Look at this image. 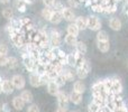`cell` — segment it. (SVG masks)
I'll return each mask as SVG.
<instances>
[{
  "mask_svg": "<svg viewBox=\"0 0 128 112\" xmlns=\"http://www.w3.org/2000/svg\"><path fill=\"white\" fill-rule=\"evenodd\" d=\"M124 1H125V3L126 4H128V0H124Z\"/></svg>",
  "mask_w": 128,
  "mask_h": 112,
  "instance_id": "cell-49",
  "label": "cell"
},
{
  "mask_svg": "<svg viewBox=\"0 0 128 112\" xmlns=\"http://www.w3.org/2000/svg\"><path fill=\"white\" fill-rule=\"evenodd\" d=\"M11 82L15 90H22L26 85V80L22 74H15L11 77Z\"/></svg>",
  "mask_w": 128,
  "mask_h": 112,
  "instance_id": "cell-5",
  "label": "cell"
},
{
  "mask_svg": "<svg viewBox=\"0 0 128 112\" xmlns=\"http://www.w3.org/2000/svg\"><path fill=\"white\" fill-rule=\"evenodd\" d=\"M55 112H68V109H64V108H58L55 110Z\"/></svg>",
  "mask_w": 128,
  "mask_h": 112,
  "instance_id": "cell-46",
  "label": "cell"
},
{
  "mask_svg": "<svg viewBox=\"0 0 128 112\" xmlns=\"http://www.w3.org/2000/svg\"><path fill=\"white\" fill-rule=\"evenodd\" d=\"M9 52V47L4 43H0V54L1 55H7Z\"/></svg>",
  "mask_w": 128,
  "mask_h": 112,
  "instance_id": "cell-38",
  "label": "cell"
},
{
  "mask_svg": "<svg viewBox=\"0 0 128 112\" xmlns=\"http://www.w3.org/2000/svg\"><path fill=\"white\" fill-rule=\"evenodd\" d=\"M0 111H1V106H0Z\"/></svg>",
  "mask_w": 128,
  "mask_h": 112,
  "instance_id": "cell-51",
  "label": "cell"
},
{
  "mask_svg": "<svg viewBox=\"0 0 128 112\" xmlns=\"http://www.w3.org/2000/svg\"><path fill=\"white\" fill-rule=\"evenodd\" d=\"M115 112H128V109H127V107L125 106V107H122V108H119V109H117Z\"/></svg>",
  "mask_w": 128,
  "mask_h": 112,
  "instance_id": "cell-44",
  "label": "cell"
},
{
  "mask_svg": "<svg viewBox=\"0 0 128 112\" xmlns=\"http://www.w3.org/2000/svg\"><path fill=\"white\" fill-rule=\"evenodd\" d=\"M126 13H127V16H128V9H127V11H126Z\"/></svg>",
  "mask_w": 128,
  "mask_h": 112,
  "instance_id": "cell-50",
  "label": "cell"
},
{
  "mask_svg": "<svg viewBox=\"0 0 128 112\" xmlns=\"http://www.w3.org/2000/svg\"><path fill=\"white\" fill-rule=\"evenodd\" d=\"M43 3H44L45 7H52L53 3L55 2V0H42Z\"/></svg>",
  "mask_w": 128,
  "mask_h": 112,
  "instance_id": "cell-43",
  "label": "cell"
},
{
  "mask_svg": "<svg viewBox=\"0 0 128 112\" xmlns=\"http://www.w3.org/2000/svg\"><path fill=\"white\" fill-rule=\"evenodd\" d=\"M68 4L70 8L75 9L81 6V1H80V0H68Z\"/></svg>",
  "mask_w": 128,
  "mask_h": 112,
  "instance_id": "cell-37",
  "label": "cell"
},
{
  "mask_svg": "<svg viewBox=\"0 0 128 112\" xmlns=\"http://www.w3.org/2000/svg\"><path fill=\"white\" fill-rule=\"evenodd\" d=\"M11 108H10V104L7 103V102H4L1 104V111L2 112H10Z\"/></svg>",
  "mask_w": 128,
  "mask_h": 112,
  "instance_id": "cell-41",
  "label": "cell"
},
{
  "mask_svg": "<svg viewBox=\"0 0 128 112\" xmlns=\"http://www.w3.org/2000/svg\"><path fill=\"white\" fill-rule=\"evenodd\" d=\"M53 8L52 7H45L44 9H42V11H40V16H42L43 19L47 20V21H50V19H51V16L52 13H53Z\"/></svg>",
  "mask_w": 128,
  "mask_h": 112,
  "instance_id": "cell-25",
  "label": "cell"
},
{
  "mask_svg": "<svg viewBox=\"0 0 128 112\" xmlns=\"http://www.w3.org/2000/svg\"><path fill=\"white\" fill-rule=\"evenodd\" d=\"M58 92H60V86H58L54 81H51L50 83H47V93H48L50 95L56 97Z\"/></svg>",
  "mask_w": 128,
  "mask_h": 112,
  "instance_id": "cell-15",
  "label": "cell"
},
{
  "mask_svg": "<svg viewBox=\"0 0 128 112\" xmlns=\"http://www.w3.org/2000/svg\"><path fill=\"white\" fill-rule=\"evenodd\" d=\"M64 43L70 47H75V45L78 43V37L76 36L70 35V34H66L65 37H64Z\"/></svg>",
  "mask_w": 128,
  "mask_h": 112,
  "instance_id": "cell-22",
  "label": "cell"
},
{
  "mask_svg": "<svg viewBox=\"0 0 128 112\" xmlns=\"http://www.w3.org/2000/svg\"><path fill=\"white\" fill-rule=\"evenodd\" d=\"M7 61H8V56L0 54V66H1V67L7 65Z\"/></svg>",
  "mask_w": 128,
  "mask_h": 112,
  "instance_id": "cell-42",
  "label": "cell"
},
{
  "mask_svg": "<svg viewBox=\"0 0 128 112\" xmlns=\"http://www.w3.org/2000/svg\"><path fill=\"white\" fill-rule=\"evenodd\" d=\"M63 20V16H62V11H53L51 16V19H50V22L52 25H58L61 24Z\"/></svg>",
  "mask_w": 128,
  "mask_h": 112,
  "instance_id": "cell-16",
  "label": "cell"
},
{
  "mask_svg": "<svg viewBox=\"0 0 128 112\" xmlns=\"http://www.w3.org/2000/svg\"><path fill=\"white\" fill-rule=\"evenodd\" d=\"M62 16H63V19L66 20L68 22H74L75 18H76L75 12L70 7H64V9L62 10Z\"/></svg>",
  "mask_w": 128,
  "mask_h": 112,
  "instance_id": "cell-7",
  "label": "cell"
},
{
  "mask_svg": "<svg viewBox=\"0 0 128 112\" xmlns=\"http://www.w3.org/2000/svg\"><path fill=\"white\" fill-rule=\"evenodd\" d=\"M122 90H124V85L120 79L118 77H112V85H111V94L115 95H122Z\"/></svg>",
  "mask_w": 128,
  "mask_h": 112,
  "instance_id": "cell-6",
  "label": "cell"
},
{
  "mask_svg": "<svg viewBox=\"0 0 128 112\" xmlns=\"http://www.w3.org/2000/svg\"><path fill=\"white\" fill-rule=\"evenodd\" d=\"M97 40L98 42H109V35L106 30L97 31Z\"/></svg>",
  "mask_w": 128,
  "mask_h": 112,
  "instance_id": "cell-30",
  "label": "cell"
},
{
  "mask_svg": "<svg viewBox=\"0 0 128 112\" xmlns=\"http://www.w3.org/2000/svg\"><path fill=\"white\" fill-rule=\"evenodd\" d=\"M22 65H24V67L26 68L29 73H35L38 61L33 59L27 52H24V53L22 54Z\"/></svg>",
  "mask_w": 128,
  "mask_h": 112,
  "instance_id": "cell-1",
  "label": "cell"
},
{
  "mask_svg": "<svg viewBox=\"0 0 128 112\" xmlns=\"http://www.w3.org/2000/svg\"><path fill=\"white\" fill-rule=\"evenodd\" d=\"M66 65H68L70 67H74L75 68V65H76V59H75V56H74V53H70L68 54L66 56Z\"/></svg>",
  "mask_w": 128,
  "mask_h": 112,
  "instance_id": "cell-33",
  "label": "cell"
},
{
  "mask_svg": "<svg viewBox=\"0 0 128 112\" xmlns=\"http://www.w3.org/2000/svg\"><path fill=\"white\" fill-rule=\"evenodd\" d=\"M19 21H20L22 27H24V26H26V25H28L29 22H32V20L27 17H22V18H19Z\"/></svg>",
  "mask_w": 128,
  "mask_h": 112,
  "instance_id": "cell-40",
  "label": "cell"
},
{
  "mask_svg": "<svg viewBox=\"0 0 128 112\" xmlns=\"http://www.w3.org/2000/svg\"><path fill=\"white\" fill-rule=\"evenodd\" d=\"M70 97V102H72L75 106H79V104L82 103V100H83V94L79 92H75V91H72V92L68 94Z\"/></svg>",
  "mask_w": 128,
  "mask_h": 112,
  "instance_id": "cell-12",
  "label": "cell"
},
{
  "mask_svg": "<svg viewBox=\"0 0 128 112\" xmlns=\"http://www.w3.org/2000/svg\"><path fill=\"white\" fill-rule=\"evenodd\" d=\"M20 97H22V99L24 100L26 104H30V103H33V101H34L33 93H32L30 91H28V90L22 91V93H20Z\"/></svg>",
  "mask_w": 128,
  "mask_h": 112,
  "instance_id": "cell-17",
  "label": "cell"
},
{
  "mask_svg": "<svg viewBox=\"0 0 128 112\" xmlns=\"http://www.w3.org/2000/svg\"><path fill=\"white\" fill-rule=\"evenodd\" d=\"M97 48L101 53H108L110 49V42H98L97 40Z\"/></svg>",
  "mask_w": 128,
  "mask_h": 112,
  "instance_id": "cell-24",
  "label": "cell"
},
{
  "mask_svg": "<svg viewBox=\"0 0 128 112\" xmlns=\"http://www.w3.org/2000/svg\"><path fill=\"white\" fill-rule=\"evenodd\" d=\"M93 92L104 93V84H102V80H101V81L99 80V81L94 82V83L92 84V86H91V93H93ZM104 94H106V93H104Z\"/></svg>",
  "mask_w": 128,
  "mask_h": 112,
  "instance_id": "cell-27",
  "label": "cell"
},
{
  "mask_svg": "<svg viewBox=\"0 0 128 112\" xmlns=\"http://www.w3.org/2000/svg\"><path fill=\"white\" fill-rule=\"evenodd\" d=\"M1 15H2V17H4V19H7V20L14 19V10L11 8H4V9H2Z\"/></svg>",
  "mask_w": 128,
  "mask_h": 112,
  "instance_id": "cell-31",
  "label": "cell"
},
{
  "mask_svg": "<svg viewBox=\"0 0 128 112\" xmlns=\"http://www.w3.org/2000/svg\"><path fill=\"white\" fill-rule=\"evenodd\" d=\"M74 22H75V25L79 27L80 30H86V29H88V19H86V17H84V16H79V17H76Z\"/></svg>",
  "mask_w": 128,
  "mask_h": 112,
  "instance_id": "cell-13",
  "label": "cell"
},
{
  "mask_svg": "<svg viewBox=\"0 0 128 112\" xmlns=\"http://www.w3.org/2000/svg\"><path fill=\"white\" fill-rule=\"evenodd\" d=\"M90 8L96 13H104V4L101 2H93Z\"/></svg>",
  "mask_w": 128,
  "mask_h": 112,
  "instance_id": "cell-32",
  "label": "cell"
},
{
  "mask_svg": "<svg viewBox=\"0 0 128 112\" xmlns=\"http://www.w3.org/2000/svg\"><path fill=\"white\" fill-rule=\"evenodd\" d=\"M28 81H29V84L33 88H40V86L43 85L42 80H40V75H38L37 73H30Z\"/></svg>",
  "mask_w": 128,
  "mask_h": 112,
  "instance_id": "cell-10",
  "label": "cell"
},
{
  "mask_svg": "<svg viewBox=\"0 0 128 112\" xmlns=\"http://www.w3.org/2000/svg\"><path fill=\"white\" fill-rule=\"evenodd\" d=\"M22 1H24L27 6H29V4H33L34 3V2H35V0H22Z\"/></svg>",
  "mask_w": 128,
  "mask_h": 112,
  "instance_id": "cell-45",
  "label": "cell"
},
{
  "mask_svg": "<svg viewBox=\"0 0 128 112\" xmlns=\"http://www.w3.org/2000/svg\"><path fill=\"white\" fill-rule=\"evenodd\" d=\"M9 2H10V0H0V3H2V4H7Z\"/></svg>",
  "mask_w": 128,
  "mask_h": 112,
  "instance_id": "cell-47",
  "label": "cell"
},
{
  "mask_svg": "<svg viewBox=\"0 0 128 112\" xmlns=\"http://www.w3.org/2000/svg\"><path fill=\"white\" fill-rule=\"evenodd\" d=\"M50 44L52 47H60L62 44V35L58 29L53 28L50 31Z\"/></svg>",
  "mask_w": 128,
  "mask_h": 112,
  "instance_id": "cell-3",
  "label": "cell"
},
{
  "mask_svg": "<svg viewBox=\"0 0 128 112\" xmlns=\"http://www.w3.org/2000/svg\"><path fill=\"white\" fill-rule=\"evenodd\" d=\"M1 85H2V93H4V94H8V95L12 94L14 91H15V88L12 85L11 80H8V79L2 80Z\"/></svg>",
  "mask_w": 128,
  "mask_h": 112,
  "instance_id": "cell-8",
  "label": "cell"
},
{
  "mask_svg": "<svg viewBox=\"0 0 128 112\" xmlns=\"http://www.w3.org/2000/svg\"><path fill=\"white\" fill-rule=\"evenodd\" d=\"M75 51L84 55V54H86V52H88V46H86V44L83 40H78L76 45H75Z\"/></svg>",
  "mask_w": 128,
  "mask_h": 112,
  "instance_id": "cell-26",
  "label": "cell"
},
{
  "mask_svg": "<svg viewBox=\"0 0 128 112\" xmlns=\"http://www.w3.org/2000/svg\"><path fill=\"white\" fill-rule=\"evenodd\" d=\"M100 108H101V107H100L99 104H97L96 102L92 101L88 104V112H99Z\"/></svg>",
  "mask_w": 128,
  "mask_h": 112,
  "instance_id": "cell-34",
  "label": "cell"
},
{
  "mask_svg": "<svg viewBox=\"0 0 128 112\" xmlns=\"http://www.w3.org/2000/svg\"><path fill=\"white\" fill-rule=\"evenodd\" d=\"M102 84H104V91L107 94L108 98L109 94H111V85H112V77H107V79L102 80Z\"/></svg>",
  "mask_w": 128,
  "mask_h": 112,
  "instance_id": "cell-20",
  "label": "cell"
},
{
  "mask_svg": "<svg viewBox=\"0 0 128 112\" xmlns=\"http://www.w3.org/2000/svg\"><path fill=\"white\" fill-rule=\"evenodd\" d=\"M86 84L82 82V80H79V81L73 82V91L83 94V93L86 92Z\"/></svg>",
  "mask_w": 128,
  "mask_h": 112,
  "instance_id": "cell-18",
  "label": "cell"
},
{
  "mask_svg": "<svg viewBox=\"0 0 128 112\" xmlns=\"http://www.w3.org/2000/svg\"><path fill=\"white\" fill-rule=\"evenodd\" d=\"M11 104H12L14 109H16L17 111H22V109L25 108V101L22 99V97L20 95H17V97H15L12 99V102H11Z\"/></svg>",
  "mask_w": 128,
  "mask_h": 112,
  "instance_id": "cell-14",
  "label": "cell"
},
{
  "mask_svg": "<svg viewBox=\"0 0 128 112\" xmlns=\"http://www.w3.org/2000/svg\"><path fill=\"white\" fill-rule=\"evenodd\" d=\"M108 26L110 27V29L115 31H119L122 28V21L120 20V18L118 17H112L109 19L108 21Z\"/></svg>",
  "mask_w": 128,
  "mask_h": 112,
  "instance_id": "cell-9",
  "label": "cell"
},
{
  "mask_svg": "<svg viewBox=\"0 0 128 112\" xmlns=\"http://www.w3.org/2000/svg\"><path fill=\"white\" fill-rule=\"evenodd\" d=\"M52 8L55 11H62L64 9V4L61 1H58V0H55V2H54L53 6H52Z\"/></svg>",
  "mask_w": 128,
  "mask_h": 112,
  "instance_id": "cell-36",
  "label": "cell"
},
{
  "mask_svg": "<svg viewBox=\"0 0 128 112\" xmlns=\"http://www.w3.org/2000/svg\"><path fill=\"white\" fill-rule=\"evenodd\" d=\"M19 65V61L16 56H8V61H7V67L9 70H16Z\"/></svg>",
  "mask_w": 128,
  "mask_h": 112,
  "instance_id": "cell-21",
  "label": "cell"
},
{
  "mask_svg": "<svg viewBox=\"0 0 128 112\" xmlns=\"http://www.w3.org/2000/svg\"><path fill=\"white\" fill-rule=\"evenodd\" d=\"M63 77L65 79L66 82H73L76 77V74H75V71H73L72 67H64L63 72H62Z\"/></svg>",
  "mask_w": 128,
  "mask_h": 112,
  "instance_id": "cell-11",
  "label": "cell"
},
{
  "mask_svg": "<svg viewBox=\"0 0 128 112\" xmlns=\"http://www.w3.org/2000/svg\"><path fill=\"white\" fill-rule=\"evenodd\" d=\"M54 82H55V83L58 84V86H60V89H61V88H63V86L65 85V83H66L65 79L63 77V75H62V74L58 75V76H56V79L54 80Z\"/></svg>",
  "mask_w": 128,
  "mask_h": 112,
  "instance_id": "cell-35",
  "label": "cell"
},
{
  "mask_svg": "<svg viewBox=\"0 0 128 112\" xmlns=\"http://www.w3.org/2000/svg\"><path fill=\"white\" fill-rule=\"evenodd\" d=\"M2 93V85H1V82H0V94Z\"/></svg>",
  "mask_w": 128,
  "mask_h": 112,
  "instance_id": "cell-48",
  "label": "cell"
},
{
  "mask_svg": "<svg viewBox=\"0 0 128 112\" xmlns=\"http://www.w3.org/2000/svg\"><path fill=\"white\" fill-rule=\"evenodd\" d=\"M73 112H75V111H73Z\"/></svg>",
  "mask_w": 128,
  "mask_h": 112,
  "instance_id": "cell-53",
  "label": "cell"
},
{
  "mask_svg": "<svg viewBox=\"0 0 128 112\" xmlns=\"http://www.w3.org/2000/svg\"><path fill=\"white\" fill-rule=\"evenodd\" d=\"M56 99H58V108L68 109V102H70V97H68V94L65 92V91L60 90V92H58V95H56Z\"/></svg>",
  "mask_w": 128,
  "mask_h": 112,
  "instance_id": "cell-4",
  "label": "cell"
},
{
  "mask_svg": "<svg viewBox=\"0 0 128 112\" xmlns=\"http://www.w3.org/2000/svg\"><path fill=\"white\" fill-rule=\"evenodd\" d=\"M27 112H40V108H38L37 104H34V103H30L27 108Z\"/></svg>",
  "mask_w": 128,
  "mask_h": 112,
  "instance_id": "cell-39",
  "label": "cell"
},
{
  "mask_svg": "<svg viewBox=\"0 0 128 112\" xmlns=\"http://www.w3.org/2000/svg\"><path fill=\"white\" fill-rule=\"evenodd\" d=\"M117 3L116 2H110V3H107V4H104V13H114L117 11Z\"/></svg>",
  "mask_w": 128,
  "mask_h": 112,
  "instance_id": "cell-23",
  "label": "cell"
},
{
  "mask_svg": "<svg viewBox=\"0 0 128 112\" xmlns=\"http://www.w3.org/2000/svg\"><path fill=\"white\" fill-rule=\"evenodd\" d=\"M88 19V29L92 31H99L102 28V22L100 18L96 15H90L86 17Z\"/></svg>",
  "mask_w": 128,
  "mask_h": 112,
  "instance_id": "cell-2",
  "label": "cell"
},
{
  "mask_svg": "<svg viewBox=\"0 0 128 112\" xmlns=\"http://www.w3.org/2000/svg\"><path fill=\"white\" fill-rule=\"evenodd\" d=\"M127 64H128V62H127Z\"/></svg>",
  "mask_w": 128,
  "mask_h": 112,
  "instance_id": "cell-52",
  "label": "cell"
},
{
  "mask_svg": "<svg viewBox=\"0 0 128 112\" xmlns=\"http://www.w3.org/2000/svg\"><path fill=\"white\" fill-rule=\"evenodd\" d=\"M80 29H79V27L75 25V22H68V27H66V33L68 34H70V35H73V36H79V34H80Z\"/></svg>",
  "mask_w": 128,
  "mask_h": 112,
  "instance_id": "cell-19",
  "label": "cell"
},
{
  "mask_svg": "<svg viewBox=\"0 0 128 112\" xmlns=\"http://www.w3.org/2000/svg\"><path fill=\"white\" fill-rule=\"evenodd\" d=\"M75 74H76V77L79 80H84V79H86L88 77V75H89V72L88 71H86L83 67H76L75 68Z\"/></svg>",
  "mask_w": 128,
  "mask_h": 112,
  "instance_id": "cell-28",
  "label": "cell"
},
{
  "mask_svg": "<svg viewBox=\"0 0 128 112\" xmlns=\"http://www.w3.org/2000/svg\"><path fill=\"white\" fill-rule=\"evenodd\" d=\"M14 6H15V8L17 9L19 12H26V10H27V4L25 3L22 0H16L15 1V3H14Z\"/></svg>",
  "mask_w": 128,
  "mask_h": 112,
  "instance_id": "cell-29",
  "label": "cell"
}]
</instances>
